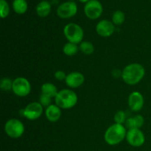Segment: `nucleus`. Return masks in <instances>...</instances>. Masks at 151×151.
Wrapping results in <instances>:
<instances>
[{
    "label": "nucleus",
    "instance_id": "8",
    "mask_svg": "<svg viewBox=\"0 0 151 151\" xmlns=\"http://www.w3.org/2000/svg\"><path fill=\"white\" fill-rule=\"evenodd\" d=\"M44 113V107L39 102L29 103L22 111V115L29 120H35L41 117Z\"/></svg>",
    "mask_w": 151,
    "mask_h": 151
},
{
    "label": "nucleus",
    "instance_id": "21",
    "mask_svg": "<svg viewBox=\"0 0 151 151\" xmlns=\"http://www.w3.org/2000/svg\"><path fill=\"white\" fill-rule=\"evenodd\" d=\"M125 20V13L121 10H116L112 15V22L114 25H121Z\"/></svg>",
    "mask_w": 151,
    "mask_h": 151
},
{
    "label": "nucleus",
    "instance_id": "22",
    "mask_svg": "<svg viewBox=\"0 0 151 151\" xmlns=\"http://www.w3.org/2000/svg\"><path fill=\"white\" fill-rule=\"evenodd\" d=\"M10 13V6L6 0H0V16L1 19L8 16Z\"/></svg>",
    "mask_w": 151,
    "mask_h": 151
},
{
    "label": "nucleus",
    "instance_id": "16",
    "mask_svg": "<svg viewBox=\"0 0 151 151\" xmlns=\"http://www.w3.org/2000/svg\"><path fill=\"white\" fill-rule=\"evenodd\" d=\"M51 4L48 1L43 0L37 4L35 11L39 17L45 18L50 15V12H51Z\"/></svg>",
    "mask_w": 151,
    "mask_h": 151
},
{
    "label": "nucleus",
    "instance_id": "7",
    "mask_svg": "<svg viewBox=\"0 0 151 151\" xmlns=\"http://www.w3.org/2000/svg\"><path fill=\"white\" fill-rule=\"evenodd\" d=\"M103 7L99 0H90L84 6L86 16L91 20H95L101 16Z\"/></svg>",
    "mask_w": 151,
    "mask_h": 151
},
{
    "label": "nucleus",
    "instance_id": "26",
    "mask_svg": "<svg viewBox=\"0 0 151 151\" xmlns=\"http://www.w3.org/2000/svg\"><path fill=\"white\" fill-rule=\"evenodd\" d=\"M54 76H55V79L58 80V81H65V80H66L67 75H66V74L63 71L58 70L55 72Z\"/></svg>",
    "mask_w": 151,
    "mask_h": 151
},
{
    "label": "nucleus",
    "instance_id": "10",
    "mask_svg": "<svg viewBox=\"0 0 151 151\" xmlns=\"http://www.w3.org/2000/svg\"><path fill=\"white\" fill-rule=\"evenodd\" d=\"M126 140L132 147H139L142 146L145 142V137L140 129H129L127 131Z\"/></svg>",
    "mask_w": 151,
    "mask_h": 151
},
{
    "label": "nucleus",
    "instance_id": "19",
    "mask_svg": "<svg viewBox=\"0 0 151 151\" xmlns=\"http://www.w3.org/2000/svg\"><path fill=\"white\" fill-rule=\"evenodd\" d=\"M80 50L79 47L77 44L68 42L63 47V52L67 56H73L76 55Z\"/></svg>",
    "mask_w": 151,
    "mask_h": 151
},
{
    "label": "nucleus",
    "instance_id": "2",
    "mask_svg": "<svg viewBox=\"0 0 151 151\" xmlns=\"http://www.w3.org/2000/svg\"><path fill=\"white\" fill-rule=\"evenodd\" d=\"M126 128L123 125L114 123L106 129L104 140L109 145H116L126 138Z\"/></svg>",
    "mask_w": 151,
    "mask_h": 151
},
{
    "label": "nucleus",
    "instance_id": "12",
    "mask_svg": "<svg viewBox=\"0 0 151 151\" xmlns=\"http://www.w3.org/2000/svg\"><path fill=\"white\" fill-rule=\"evenodd\" d=\"M145 100L142 94L139 91H133L128 96V104L130 109L134 112H138L144 106Z\"/></svg>",
    "mask_w": 151,
    "mask_h": 151
},
{
    "label": "nucleus",
    "instance_id": "4",
    "mask_svg": "<svg viewBox=\"0 0 151 151\" xmlns=\"http://www.w3.org/2000/svg\"><path fill=\"white\" fill-rule=\"evenodd\" d=\"M63 35L69 42L81 44L83 41L84 32L83 28L76 23H69L63 28Z\"/></svg>",
    "mask_w": 151,
    "mask_h": 151
},
{
    "label": "nucleus",
    "instance_id": "14",
    "mask_svg": "<svg viewBox=\"0 0 151 151\" xmlns=\"http://www.w3.org/2000/svg\"><path fill=\"white\" fill-rule=\"evenodd\" d=\"M46 118L47 120L51 122H55L60 119L61 116V109L59 108L57 105L52 104L44 111Z\"/></svg>",
    "mask_w": 151,
    "mask_h": 151
},
{
    "label": "nucleus",
    "instance_id": "13",
    "mask_svg": "<svg viewBox=\"0 0 151 151\" xmlns=\"http://www.w3.org/2000/svg\"><path fill=\"white\" fill-rule=\"evenodd\" d=\"M85 81V77L81 72H72L68 74L65 83L71 88H77L81 86Z\"/></svg>",
    "mask_w": 151,
    "mask_h": 151
},
{
    "label": "nucleus",
    "instance_id": "3",
    "mask_svg": "<svg viewBox=\"0 0 151 151\" xmlns=\"http://www.w3.org/2000/svg\"><path fill=\"white\" fill-rule=\"evenodd\" d=\"M78 97L76 93L69 88L60 90L55 97V105L61 109H70L75 107L78 103Z\"/></svg>",
    "mask_w": 151,
    "mask_h": 151
},
{
    "label": "nucleus",
    "instance_id": "23",
    "mask_svg": "<svg viewBox=\"0 0 151 151\" xmlns=\"http://www.w3.org/2000/svg\"><path fill=\"white\" fill-rule=\"evenodd\" d=\"M13 82L11 79L8 78H4L1 80L0 82V88L2 91H8L12 90V87H13Z\"/></svg>",
    "mask_w": 151,
    "mask_h": 151
},
{
    "label": "nucleus",
    "instance_id": "9",
    "mask_svg": "<svg viewBox=\"0 0 151 151\" xmlns=\"http://www.w3.org/2000/svg\"><path fill=\"white\" fill-rule=\"evenodd\" d=\"M57 15L63 19H70L78 13V5L75 1H68L60 4L57 8Z\"/></svg>",
    "mask_w": 151,
    "mask_h": 151
},
{
    "label": "nucleus",
    "instance_id": "18",
    "mask_svg": "<svg viewBox=\"0 0 151 151\" xmlns=\"http://www.w3.org/2000/svg\"><path fill=\"white\" fill-rule=\"evenodd\" d=\"M28 4L26 0H13V9L17 14H24L27 12Z\"/></svg>",
    "mask_w": 151,
    "mask_h": 151
},
{
    "label": "nucleus",
    "instance_id": "28",
    "mask_svg": "<svg viewBox=\"0 0 151 151\" xmlns=\"http://www.w3.org/2000/svg\"><path fill=\"white\" fill-rule=\"evenodd\" d=\"M78 1L81 3H86H86L88 2V1H89L90 0H78Z\"/></svg>",
    "mask_w": 151,
    "mask_h": 151
},
{
    "label": "nucleus",
    "instance_id": "5",
    "mask_svg": "<svg viewBox=\"0 0 151 151\" xmlns=\"http://www.w3.org/2000/svg\"><path fill=\"white\" fill-rule=\"evenodd\" d=\"M4 132L9 137L18 139L24 133V125L22 121L18 119H10L4 124Z\"/></svg>",
    "mask_w": 151,
    "mask_h": 151
},
{
    "label": "nucleus",
    "instance_id": "11",
    "mask_svg": "<svg viewBox=\"0 0 151 151\" xmlns=\"http://www.w3.org/2000/svg\"><path fill=\"white\" fill-rule=\"evenodd\" d=\"M115 31V25L111 21L103 19L96 25V32L100 36L107 38L111 36Z\"/></svg>",
    "mask_w": 151,
    "mask_h": 151
},
{
    "label": "nucleus",
    "instance_id": "17",
    "mask_svg": "<svg viewBox=\"0 0 151 151\" xmlns=\"http://www.w3.org/2000/svg\"><path fill=\"white\" fill-rule=\"evenodd\" d=\"M41 94L49 96L51 98H55L57 96L58 91L55 86L51 83H45L41 86Z\"/></svg>",
    "mask_w": 151,
    "mask_h": 151
},
{
    "label": "nucleus",
    "instance_id": "20",
    "mask_svg": "<svg viewBox=\"0 0 151 151\" xmlns=\"http://www.w3.org/2000/svg\"><path fill=\"white\" fill-rule=\"evenodd\" d=\"M79 49L84 55H90L92 54L94 52V47L90 41H82L80 44Z\"/></svg>",
    "mask_w": 151,
    "mask_h": 151
},
{
    "label": "nucleus",
    "instance_id": "15",
    "mask_svg": "<svg viewBox=\"0 0 151 151\" xmlns=\"http://www.w3.org/2000/svg\"><path fill=\"white\" fill-rule=\"evenodd\" d=\"M145 122V119L142 115L137 114L132 117L128 118L125 121V127L129 129H140L143 126Z\"/></svg>",
    "mask_w": 151,
    "mask_h": 151
},
{
    "label": "nucleus",
    "instance_id": "6",
    "mask_svg": "<svg viewBox=\"0 0 151 151\" xmlns=\"http://www.w3.org/2000/svg\"><path fill=\"white\" fill-rule=\"evenodd\" d=\"M12 91L18 97H26L31 91V84L27 78L18 77L13 80Z\"/></svg>",
    "mask_w": 151,
    "mask_h": 151
},
{
    "label": "nucleus",
    "instance_id": "1",
    "mask_svg": "<svg viewBox=\"0 0 151 151\" xmlns=\"http://www.w3.org/2000/svg\"><path fill=\"white\" fill-rule=\"evenodd\" d=\"M122 72V79L128 85L134 86L139 83L144 78L145 69L144 66L137 63L127 65Z\"/></svg>",
    "mask_w": 151,
    "mask_h": 151
},
{
    "label": "nucleus",
    "instance_id": "24",
    "mask_svg": "<svg viewBox=\"0 0 151 151\" xmlns=\"http://www.w3.org/2000/svg\"><path fill=\"white\" fill-rule=\"evenodd\" d=\"M126 115L123 111H118L115 113L114 116V120L115 123L120 124V125H123L125 123L126 121Z\"/></svg>",
    "mask_w": 151,
    "mask_h": 151
},
{
    "label": "nucleus",
    "instance_id": "25",
    "mask_svg": "<svg viewBox=\"0 0 151 151\" xmlns=\"http://www.w3.org/2000/svg\"><path fill=\"white\" fill-rule=\"evenodd\" d=\"M52 98H51L49 96L41 94L39 97V103H41L43 107L46 109L48 106H50V105H52Z\"/></svg>",
    "mask_w": 151,
    "mask_h": 151
},
{
    "label": "nucleus",
    "instance_id": "27",
    "mask_svg": "<svg viewBox=\"0 0 151 151\" xmlns=\"http://www.w3.org/2000/svg\"><path fill=\"white\" fill-rule=\"evenodd\" d=\"M122 71H120L119 69H114L112 72V75L114 78H122Z\"/></svg>",
    "mask_w": 151,
    "mask_h": 151
}]
</instances>
